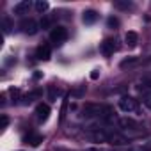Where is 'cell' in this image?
I'll use <instances>...</instances> for the list:
<instances>
[{
  "mask_svg": "<svg viewBox=\"0 0 151 151\" xmlns=\"http://www.w3.org/2000/svg\"><path fill=\"white\" fill-rule=\"evenodd\" d=\"M109 144H112V146H124V144H128V139L124 135L114 132V133H109Z\"/></svg>",
  "mask_w": 151,
  "mask_h": 151,
  "instance_id": "5",
  "label": "cell"
},
{
  "mask_svg": "<svg viewBox=\"0 0 151 151\" xmlns=\"http://www.w3.org/2000/svg\"><path fill=\"white\" fill-rule=\"evenodd\" d=\"M50 55H52V52H50V46H48V45H41V46H37L36 57H37L39 60H48Z\"/></svg>",
  "mask_w": 151,
  "mask_h": 151,
  "instance_id": "8",
  "label": "cell"
},
{
  "mask_svg": "<svg viewBox=\"0 0 151 151\" xmlns=\"http://www.w3.org/2000/svg\"><path fill=\"white\" fill-rule=\"evenodd\" d=\"M144 105H146L147 109H151V89L144 94Z\"/></svg>",
  "mask_w": 151,
  "mask_h": 151,
  "instance_id": "20",
  "label": "cell"
},
{
  "mask_svg": "<svg viewBox=\"0 0 151 151\" xmlns=\"http://www.w3.org/2000/svg\"><path fill=\"white\" fill-rule=\"evenodd\" d=\"M39 27L41 29H50L52 27V18H43L41 23H39Z\"/></svg>",
  "mask_w": 151,
  "mask_h": 151,
  "instance_id": "18",
  "label": "cell"
},
{
  "mask_svg": "<svg viewBox=\"0 0 151 151\" xmlns=\"http://www.w3.org/2000/svg\"><path fill=\"white\" fill-rule=\"evenodd\" d=\"M133 60H135L133 57H132V59H126V60H123V62H121V66H126V64H130V62H133Z\"/></svg>",
  "mask_w": 151,
  "mask_h": 151,
  "instance_id": "25",
  "label": "cell"
},
{
  "mask_svg": "<svg viewBox=\"0 0 151 151\" xmlns=\"http://www.w3.org/2000/svg\"><path fill=\"white\" fill-rule=\"evenodd\" d=\"M119 109H121L123 112H126V114H132V112H137L139 103H137V100L132 98V96H123V98L119 100Z\"/></svg>",
  "mask_w": 151,
  "mask_h": 151,
  "instance_id": "2",
  "label": "cell"
},
{
  "mask_svg": "<svg viewBox=\"0 0 151 151\" xmlns=\"http://www.w3.org/2000/svg\"><path fill=\"white\" fill-rule=\"evenodd\" d=\"M93 140H94V142H109V132L96 130V132L93 133Z\"/></svg>",
  "mask_w": 151,
  "mask_h": 151,
  "instance_id": "11",
  "label": "cell"
},
{
  "mask_svg": "<svg viewBox=\"0 0 151 151\" xmlns=\"http://www.w3.org/2000/svg\"><path fill=\"white\" fill-rule=\"evenodd\" d=\"M48 116H50V107H48L46 103H39V105L36 107V117H37L39 121H46Z\"/></svg>",
  "mask_w": 151,
  "mask_h": 151,
  "instance_id": "6",
  "label": "cell"
},
{
  "mask_svg": "<svg viewBox=\"0 0 151 151\" xmlns=\"http://www.w3.org/2000/svg\"><path fill=\"white\" fill-rule=\"evenodd\" d=\"M48 7H50V4L46 2V0H37V2H36V11L37 13H46L48 11Z\"/></svg>",
  "mask_w": 151,
  "mask_h": 151,
  "instance_id": "15",
  "label": "cell"
},
{
  "mask_svg": "<svg viewBox=\"0 0 151 151\" xmlns=\"http://www.w3.org/2000/svg\"><path fill=\"white\" fill-rule=\"evenodd\" d=\"M27 144H30V146H34V147H37L41 142H43V135H37V133H30L27 139Z\"/></svg>",
  "mask_w": 151,
  "mask_h": 151,
  "instance_id": "12",
  "label": "cell"
},
{
  "mask_svg": "<svg viewBox=\"0 0 151 151\" xmlns=\"http://www.w3.org/2000/svg\"><path fill=\"white\" fill-rule=\"evenodd\" d=\"M119 124L123 126V128H126V130H133V128H137L139 124L133 121V119H130V117H124V119H119Z\"/></svg>",
  "mask_w": 151,
  "mask_h": 151,
  "instance_id": "14",
  "label": "cell"
},
{
  "mask_svg": "<svg viewBox=\"0 0 151 151\" xmlns=\"http://www.w3.org/2000/svg\"><path fill=\"white\" fill-rule=\"evenodd\" d=\"M66 39H68V30H66L64 27H53V30L50 32V41L59 46V45H62Z\"/></svg>",
  "mask_w": 151,
  "mask_h": 151,
  "instance_id": "3",
  "label": "cell"
},
{
  "mask_svg": "<svg viewBox=\"0 0 151 151\" xmlns=\"http://www.w3.org/2000/svg\"><path fill=\"white\" fill-rule=\"evenodd\" d=\"M29 9H30V2H29V0H22V2L14 4L13 13H14V14H25Z\"/></svg>",
  "mask_w": 151,
  "mask_h": 151,
  "instance_id": "9",
  "label": "cell"
},
{
  "mask_svg": "<svg viewBox=\"0 0 151 151\" xmlns=\"http://www.w3.org/2000/svg\"><path fill=\"white\" fill-rule=\"evenodd\" d=\"M124 41H126V45L128 46H135L137 43H139V36H137V32H126V36H124Z\"/></svg>",
  "mask_w": 151,
  "mask_h": 151,
  "instance_id": "13",
  "label": "cell"
},
{
  "mask_svg": "<svg viewBox=\"0 0 151 151\" xmlns=\"http://www.w3.org/2000/svg\"><path fill=\"white\" fill-rule=\"evenodd\" d=\"M20 29H22L25 34H29V36H34V34L37 32V29H39V25H37V22H36V20L29 18V20H23V22L20 23Z\"/></svg>",
  "mask_w": 151,
  "mask_h": 151,
  "instance_id": "4",
  "label": "cell"
},
{
  "mask_svg": "<svg viewBox=\"0 0 151 151\" xmlns=\"http://www.w3.org/2000/svg\"><path fill=\"white\" fill-rule=\"evenodd\" d=\"M57 94H59V91H57L55 87H50V91H48V100H50V101H57Z\"/></svg>",
  "mask_w": 151,
  "mask_h": 151,
  "instance_id": "17",
  "label": "cell"
},
{
  "mask_svg": "<svg viewBox=\"0 0 151 151\" xmlns=\"http://www.w3.org/2000/svg\"><path fill=\"white\" fill-rule=\"evenodd\" d=\"M41 94H43V91H41V89H36V91H32V93H29V94L25 96V103H30V101H32L34 98H39Z\"/></svg>",
  "mask_w": 151,
  "mask_h": 151,
  "instance_id": "16",
  "label": "cell"
},
{
  "mask_svg": "<svg viewBox=\"0 0 151 151\" xmlns=\"http://www.w3.org/2000/svg\"><path fill=\"white\" fill-rule=\"evenodd\" d=\"M7 124H9L7 116H2V119H0V128H7Z\"/></svg>",
  "mask_w": 151,
  "mask_h": 151,
  "instance_id": "22",
  "label": "cell"
},
{
  "mask_svg": "<svg viewBox=\"0 0 151 151\" xmlns=\"http://www.w3.org/2000/svg\"><path fill=\"white\" fill-rule=\"evenodd\" d=\"M82 20H84V23H86V25H93V23L98 20V13H96V11H93V9H89V11H86V13H84Z\"/></svg>",
  "mask_w": 151,
  "mask_h": 151,
  "instance_id": "10",
  "label": "cell"
},
{
  "mask_svg": "<svg viewBox=\"0 0 151 151\" xmlns=\"http://www.w3.org/2000/svg\"><path fill=\"white\" fill-rule=\"evenodd\" d=\"M114 48H116V45H114V39H105V41L100 45V52H101L105 57L112 55V53H114Z\"/></svg>",
  "mask_w": 151,
  "mask_h": 151,
  "instance_id": "7",
  "label": "cell"
},
{
  "mask_svg": "<svg viewBox=\"0 0 151 151\" xmlns=\"http://www.w3.org/2000/svg\"><path fill=\"white\" fill-rule=\"evenodd\" d=\"M137 151H151V147H140V149H137Z\"/></svg>",
  "mask_w": 151,
  "mask_h": 151,
  "instance_id": "26",
  "label": "cell"
},
{
  "mask_svg": "<svg viewBox=\"0 0 151 151\" xmlns=\"http://www.w3.org/2000/svg\"><path fill=\"white\" fill-rule=\"evenodd\" d=\"M109 114H112V109L107 105H98V103H87L84 107V116L87 117H101L105 119Z\"/></svg>",
  "mask_w": 151,
  "mask_h": 151,
  "instance_id": "1",
  "label": "cell"
},
{
  "mask_svg": "<svg viewBox=\"0 0 151 151\" xmlns=\"http://www.w3.org/2000/svg\"><path fill=\"white\" fill-rule=\"evenodd\" d=\"M98 77H100V71H98V69H94V71L91 73V78H93V80H96Z\"/></svg>",
  "mask_w": 151,
  "mask_h": 151,
  "instance_id": "23",
  "label": "cell"
},
{
  "mask_svg": "<svg viewBox=\"0 0 151 151\" xmlns=\"http://www.w3.org/2000/svg\"><path fill=\"white\" fill-rule=\"evenodd\" d=\"M9 20H4V32H9Z\"/></svg>",
  "mask_w": 151,
  "mask_h": 151,
  "instance_id": "24",
  "label": "cell"
},
{
  "mask_svg": "<svg viewBox=\"0 0 151 151\" xmlns=\"http://www.w3.org/2000/svg\"><path fill=\"white\" fill-rule=\"evenodd\" d=\"M114 6H116L117 9H130V7H132L130 2H114Z\"/></svg>",
  "mask_w": 151,
  "mask_h": 151,
  "instance_id": "19",
  "label": "cell"
},
{
  "mask_svg": "<svg viewBox=\"0 0 151 151\" xmlns=\"http://www.w3.org/2000/svg\"><path fill=\"white\" fill-rule=\"evenodd\" d=\"M117 25H119V22H117V18H114V16H110V18H109V27H110V29H116Z\"/></svg>",
  "mask_w": 151,
  "mask_h": 151,
  "instance_id": "21",
  "label": "cell"
}]
</instances>
